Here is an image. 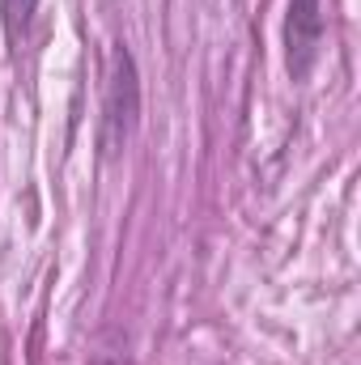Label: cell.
<instances>
[{
    "instance_id": "1",
    "label": "cell",
    "mask_w": 361,
    "mask_h": 365,
    "mask_svg": "<svg viewBox=\"0 0 361 365\" xmlns=\"http://www.w3.org/2000/svg\"><path fill=\"white\" fill-rule=\"evenodd\" d=\"M141 123V77H136V60L123 43L111 47V64H106V90H102V119H98V149L102 158H119L132 140Z\"/></svg>"
},
{
    "instance_id": "2",
    "label": "cell",
    "mask_w": 361,
    "mask_h": 365,
    "mask_svg": "<svg viewBox=\"0 0 361 365\" xmlns=\"http://www.w3.org/2000/svg\"><path fill=\"white\" fill-rule=\"evenodd\" d=\"M323 47V0H289L285 17V64L293 81H306Z\"/></svg>"
},
{
    "instance_id": "3",
    "label": "cell",
    "mask_w": 361,
    "mask_h": 365,
    "mask_svg": "<svg viewBox=\"0 0 361 365\" xmlns=\"http://www.w3.org/2000/svg\"><path fill=\"white\" fill-rule=\"evenodd\" d=\"M34 9H39V0H0V13H4V34H9V43H13V47L26 38Z\"/></svg>"
}]
</instances>
